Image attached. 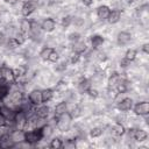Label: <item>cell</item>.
<instances>
[{"label": "cell", "instance_id": "cell-39", "mask_svg": "<svg viewBox=\"0 0 149 149\" xmlns=\"http://www.w3.org/2000/svg\"><path fill=\"white\" fill-rule=\"evenodd\" d=\"M5 41H6V35H5V33L0 31V45H2L5 43Z\"/></svg>", "mask_w": 149, "mask_h": 149}, {"label": "cell", "instance_id": "cell-12", "mask_svg": "<svg viewBox=\"0 0 149 149\" xmlns=\"http://www.w3.org/2000/svg\"><path fill=\"white\" fill-rule=\"evenodd\" d=\"M68 112V104L65 101H61L55 106V118H58Z\"/></svg>", "mask_w": 149, "mask_h": 149}, {"label": "cell", "instance_id": "cell-17", "mask_svg": "<svg viewBox=\"0 0 149 149\" xmlns=\"http://www.w3.org/2000/svg\"><path fill=\"white\" fill-rule=\"evenodd\" d=\"M115 88H116V91L119 93H125L127 91V88H128V84H127V81L125 79L119 78V80H118V83L115 85Z\"/></svg>", "mask_w": 149, "mask_h": 149}, {"label": "cell", "instance_id": "cell-30", "mask_svg": "<svg viewBox=\"0 0 149 149\" xmlns=\"http://www.w3.org/2000/svg\"><path fill=\"white\" fill-rule=\"evenodd\" d=\"M71 24H72V17L70 15H66V16H64L62 19V26H63V28H68Z\"/></svg>", "mask_w": 149, "mask_h": 149}, {"label": "cell", "instance_id": "cell-41", "mask_svg": "<svg viewBox=\"0 0 149 149\" xmlns=\"http://www.w3.org/2000/svg\"><path fill=\"white\" fill-rule=\"evenodd\" d=\"M81 1H83L84 6H87V7H90L93 3V0H81Z\"/></svg>", "mask_w": 149, "mask_h": 149}, {"label": "cell", "instance_id": "cell-11", "mask_svg": "<svg viewBox=\"0 0 149 149\" xmlns=\"http://www.w3.org/2000/svg\"><path fill=\"white\" fill-rule=\"evenodd\" d=\"M109 12H111V9H109L108 6L101 5V6H99V7L97 8V16H98L100 20H106V19L108 17V15H109Z\"/></svg>", "mask_w": 149, "mask_h": 149}, {"label": "cell", "instance_id": "cell-37", "mask_svg": "<svg viewBox=\"0 0 149 149\" xmlns=\"http://www.w3.org/2000/svg\"><path fill=\"white\" fill-rule=\"evenodd\" d=\"M70 115H71V118H72V119H73V118H77V116H79V115H80V109H79L78 107L73 108V109H72V112L70 113Z\"/></svg>", "mask_w": 149, "mask_h": 149}, {"label": "cell", "instance_id": "cell-21", "mask_svg": "<svg viewBox=\"0 0 149 149\" xmlns=\"http://www.w3.org/2000/svg\"><path fill=\"white\" fill-rule=\"evenodd\" d=\"M119 78H120V76L116 73V72H114V73H112L111 74V77L108 78V87L111 88H113V87H115V85H116V83H118V80H119Z\"/></svg>", "mask_w": 149, "mask_h": 149}, {"label": "cell", "instance_id": "cell-35", "mask_svg": "<svg viewBox=\"0 0 149 149\" xmlns=\"http://www.w3.org/2000/svg\"><path fill=\"white\" fill-rule=\"evenodd\" d=\"M129 65H130V61H128L127 58L123 57V58L120 61V66H121V68H128Z\"/></svg>", "mask_w": 149, "mask_h": 149}, {"label": "cell", "instance_id": "cell-1", "mask_svg": "<svg viewBox=\"0 0 149 149\" xmlns=\"http://www.w3.org/2000/svg\"><path fill=\"white\" fill-rule=\"evenodd\" d=\"M42 139H43V134H42V129L41 128H35L33 130L24 132V141L30 143V144L37 143Z\"/></svg>", "mask_w": 149, "mask_h": 149}, {"label": "cell", "instance_id": "cell-36", "mask_svg": "<svg viewBox=\"0 0 149 149\" xmlns=\"http://www.w3.org/2000/svg\"><path fill=\"white\" fill-rule=\"evenodd\" d=\"M86 92L88 93V95H90V97H93V98H97V97H98V91H97L95 88L90 87V88H88Z\"/></svg>", "mask_w": 149, "mask_h": 149}, {"label": "cell", "instance_id": "cell-26", "mask_svg": "<svg viewBox=\"0 0 149 149\" xmlns=\"http://www.w3.org/2000/svg\"><path fill=\"white\" fill-rule=\"evenodd\" d=\"M102 133H104V129H102V128H100V127H94V128H92V129L90 130V136H91V137H99V136L102 135Z\"/></svg>", "mask_w": 149, "mask_h": 149}, {"label": "cell", "instance_id": "cell-19", "mask_svg": "<svg viewBox=\"0 0 149 149\" xmlns=\"http://www.w3.org/2000/svg\"><path fill=\"white\" fill-rule=\"evenodd\" d=\"M85 50H86V44L84 42L78 41V42L73 43V52H77V54H80L81 55Z\"/></svg>", "mask_w": 149, "mask_h": 149}, {"label": "cell", "instance_id": "cell-16", "mask_svg": "<svg viewBox=\"0 0 149 149\" xmlns=\"http://www.w3.org/2000/svg\"><path fill=\"white\" fill-rule=\"evenodd\" d=\"M104 41H105L104 37L100 36V35H93V36H91V44H92V48H94V49L99 48L104 43Z\"/></svg>", "mask_w": 149, "mask_h": 149}, {"label": "cell", "instance_id": "cell-5", "mask_svg": "<svg viewBox=\"0 0 149 149\" xmlns=\"http://www.w3.org/2000/svg\"><path fill=\"white\" fill-rule=\"evenodd\" d=\"M132 41V35L128 31H120L116 36V43L120 47H125L127 45L129 42Z\"/></svg>", "mask_w": 149, "mask_h": 149}, {"label": "cell", "instance_id": "cell-34", "mask_svg": "<svg viewBox=\"0 0 149 149\" xmlns=\"http://www.w3.org/2000/svg\"><path fill=\"white\" fill-rule=\"evenodd\" d=\"M72 23H74L76 26L80 27V26L84 24V20L81 17H74V19H72Z\"/></svg>", "mask_w": 149, "mask_h": 149}, {"label": "cell", "instance_id": "cell-15", "mask_svg": "<svg viewBox=\"0 0 149 149\" xmlns=\"http://www.w3.org/2000/svg\"><path fill=\"white\" fill-rule=\"evenodd\" d=\"M54 97V91L50 88H44L41 91V98H42V102H48L52 99Z\"/></svg>", "mask_w": 149, "mask_h": 149}, {"label": "cell", "instance_id": "cell-20", "mask_svg": "<svg viewBox=\"0 0 149 149\" xmlns=\"http://www.w3.org/2000/svg\"><path fill=\"white\" fill-rule=\"evenodd\" d=\"M112 133L114 134V135H116V136H121V135H123L125 134V127L121 125V123H115L113 127H112Z\"/></svg>", "mask_w": 149, "mask_h": 149}, {"label": "cell", "instance_id": "cell-38", "mask_svg": "<svg viewBox=\"0 0 149 149\" xmlns=\"http://www.w3.org/2000/svg\"><path fill=\"white\" fill-rule=\"evenodd\" d=\"M66 69V62H62L58 66H56V70L57 71H63V70H65Z\"/></svg>", "mask_w": 149, "mask_h": 149}, {"label": "cell", "instance_id": "cell-33", "mask_svg": "<svg viewBox=\"0 0 149 149\" xmlns=\"http://www.w3.org/2000/svg\"><path fill=\"white\" fill-rule=\"evenodd\" d=\"M80 59V54H77V52H73L72 56H71V59H70V63L71 64H76L78 63V61Z\"/></svg>", "mask_w": 149, "mask_h": 149}, {"label": "cell", "instance_id": "cell-7", "mask_svg": "<svg viewBox=\"0 0 149 149\" xmlns=\"http://www.w3.org/2000/svg\"><path fill=\"white\" fill-rule=\"evenodd\" d=\"M116 107H118V109L120 112H127V111L132 109L133 108V100H132V98H123L122 100H120L118 102Z\"/></svg>", "mask_w": 149, "mask_h": 149}, {"label": "cell", "instance_id": "cell-9", "mask_svg": "<svg viewBox=\"0 0 149 149\" xmlns=\"http://www.w3.org/2000/svg\"><path fill=\"white\" fill-rule=\"evenodd\" d=\"M1 79L5 81V83H13L15 80V77H14V72L12 69H8V68H5V69H1Z\"/></svg>", "mask_w": 149, "mask_h": 149}, {"label": "cell", "instance_id": "cell-31", "mask_svg": "<svg viewBox=\"0 0 149 149\" xmlns=\"http://www.w3.org/2000/svg\"><path fill=\"white\" fill-rule=\"evenodd\" d=\"M15 38H16V41L19 42V44H22V43H24V41H26V34L22 33V31H20V33L16 34Z\"/></svg>", "mask_w": 149, "mask_h": 149}, {"label": "cell", "instance_id": "cell-2", "mask_svg": "<svg viewBox=\"0 0 149 149\" xmlns=\"http://www.w3.org/2000/svg\"><path fill=\"white\" fill-rule=\"evenodd\" d=\"M56 120H57V127H58V129L62 130V132H66L69 129V127H70V122H71L72 118H71L70 113L66 112L63 115L56 118Z\"/></svg>", "mask_w": 149, "mask_h": 149}, {"label": "cell", "instance_id": "cell-10", "mask_svg": "<svg viewBox=\"0 0 149 149\" xmlns=\"http://www.w3.org/2000/svg\"><path fill=\"white\" fill-rule=\"evenodd\" d=\"M35 114H36L40 119H45V118H48L49 114H50V107L47 106V105L38 106V107L35 109Z\"/></svg>", "mask_w": 149, "mask_h": 149}, {"label": "cell", "instance_id": "cell-6", "mask_svg": "<svg viewBox=\"0 0 149 149\" xmlns=\"http://www.w3.org/2000/svg\"><path fill=\"white\" fill-rule=\"evenodd\" d=\"M28 100H29V102H30L31 105H34V106H37V105L42 104L41 90L35 88V90L30 91V93H29V95H28Z\"/></svg>", "mask_w": 149, "mask_h": 149}, {"label": "cell", "instance_id": "cell-4", "mask_svg": "<svg viewBox=\"0 0 149 149\" xmlns=\"http://www.w3.org/2000/svg\"><path fill=\"white\" fill-rule=\"evenodd\" d=\"M134 113L137 114V115H147L149 113V104L147 101H141V102H137L135 106H134Z\"/></svg>", "mask_w": 149, "mask_h": 149}, {"label": "cell", "instance_id": "cell-23", "mask_svg": "<svg viewBox=\"0 0 149 149\" xmlns=\"http://www.w3.org/2000/svg\"><path fill=\"white\" fill-rule=\"evenodd\" d=\"M90 87H91V84H90V81H88L87 79H83V80H80L79 84H78V88H79V91H81V92H86Z\"/></svg>", "mask_w": 149, "mask_h": 149}, {"label": "cell", "instance_id": "cell-8", "mask_svg": "<svg viewBox=\"0 0 149 149\" xmlns=\"http://www.w3.org/2000/svg\"><path fill=\"white\" fill-rule=\"evenodd\" d=\"M41 28L47 31V33H51L55 30L56 28V21L52 19V17H47L43 20V22L41 23Z\"/></svg>", "mask_w": 149, "mask_h": 149}, {"label": "cell", "instance_id": "cell-3", "mask_svg": "<svg viewBox=\"0 0 149 149\" xmlns=\"http://www.w3.org/2000/svg\"><path fill=\"white\" fill-rule=\"evenodd\" d=\"M36 9V2L31 1V0H28V1H24L23 5H22V8H21V13L24 17L31 15Z\"/></svg>", "mask_w": 149, "mask_h": 149}, {"label": "cell", "instance_id": "cell-14", "mask_svg": "<svg viewBox=\"0 0 149 149\" xmlns=\"http://www.w3.org/2000/svg\"><path fill=\"white\" fill-rule=\"evenodd\" d=\"M120 19H121V12H120L119 9H113V10H111V12H109V15H108V17H107V20H108V22H109L111 24L118 23V22L120 21Z\"/></svg>", "mask_w": 149, "mask_h": 149}, {"label": "cell", "instance_id": "cell-24", "mask_svg": "<svg viewBox=\"0 0 149 149\" xmlns=\"http://www.w3.org/2000/svg\"><path fill=\"white\" fill-rule=\"evenodd\" d=\"M49 147H50V148H52V149H59V148H62V147H63V142H62V140H61V139L55 137V139H52V140L50 141Z\"/></svg>", "mask_w": 149, "mask_h": 149}, {"label": "cell", "instance_id": "cell-40", "mask_svg": "<svg viewBox=\"0 0 149 149\" xmlns=\"http://www.w3.org/2000/svg\"><path fill=\"white\" fill-rule=\"evenodd\" d=\"M142 50H143V52H144V54H149V44H148V43L143 44V47H142Z\"/></svg>", "mask_w": 149, "mask_h": 149}, {"label": "cell", "instance_id": "cell-27", "mask_svg": "<svg viewBox=\"0 0 149 149\" xmlns=\"http://www.w3.org/2000/svg\"><path fill=\"white\" fill-rule=\"evenodd\" d=\"M136 50L135 49H128L127 51H126V55H125V58H127L128 61H130V62H133L135 58H136Z\"/></svg>", "mask_w": 149, "mask_h": 149}, {"label": "cell", "instance_id": "cell-22", "mask_svg": "<svg viewBox=\"0 0 149 149\" xmlns=\"http://www.w3.org/2000/svg\"><path fill=\"white\" fill-rule=\"evenodd\" d=\"M52 49H54V48H51V47H44V48L40 51V57H41L42 59H44V61H48V57H49L50 52L52 51Z\"/></svg>", "mask_w": 149, "mask_h": 149}, {"label": "cell", "instance_id": "cell-32", "mask_svg": "<svg viewBox=\"0 0 149 149\" xmlns=\"http://www.w3.org/2000/svg\"><path fill=\"white\" fill-rule=\"evenodd\" d=\"M41 129H42V134H43V137H45V136H49L51 133H52V130H51V127L48 125V126H43V127H41Z\"/></svg>", "mask_w": 149, "mask_h": 149}, {"label": "cell", "instance_id": "cell-18", "mask_svg": "<svg viewBox=\"0 0 149 149\" xmlns=\"http://www.w3.org/2000/svg\"><path fill=\"white\" fill-rule=\"evenodd\" d=\"M30 30H31V22L28 21V19H22V21L20 23V31L27 34Z\"/></svg>", "mask_w": 149, "mask_h": 149}, {"label": "cell", "instance_id": "cell-25", "mask_svg": "<svg viewBox=\"0 0 149 149\" xmlns=\"http://www.w3.org/2000/svg\"><path fill=\"white\" fill-rule=\"evenodd\" d=\"M19 45H20V44H19V42L16 41L15 37H9V38L7 40L6 47H7L8 49H15V48H17Z\"/></svg>", "mask_w": 149, "mask_h": 149}, {"label": "cell", "instance_id": "cell-28", "mask_svg": "<svg viewBox=\"0 0 149 149\" xmlns=\"http://www.w3.org/2000/svg\"><path fill=\"white\" fill-rule=\"evenodd\" d=\"M68 38H69V41H70L71 43H76V42L80 41V34H79V33H77V31H73V33L69 34Z\"/></svg>", "mask_w": 149, "mask_h": 149}, {"label": "cell", "instance_id": "cell-42", "mask_svg": "<svg viewBox=\"0 0 149 149\" xmlns=\"http://www.w3.org/2000/svg\"><path fill=\"white\" fill-rule=\"evenodd\" d=\"M5 3H8V5H14L17 2V0H3Z\"/></svg>", "mask_w": 149, "mask_h": 149}, {"label": "cell", "instance_id": "cell-29", "mask_svg": "<svg viewBox=\"0 0 149 149\" xmlns=\"http://www.w3.org/2000/svg\"><path fill=\"white\" fill-rule=\"evenodd\" d=\"M58 58H59V54H58L55 49H52V51L50 52V55H49V57H48V61H50V62H52V63H56V62L58 61Z\"/></svg>", "mask_w": 149, "mask_h": 149}, {"label": "cell", "instance_id": "cell-13", "mask_svg": "<svg viewBox=\"0 0 149 149\" xmlns=\"http://www.w3.org/2000/svg\"><path fill=\"white\" fill-rule=\"evenodd\" d=\"M133 137H134V140L137 141V142H143V141L147 140L148 133H147L146 130H143V129H134V132H133Z\"/></svg>", "mask_w": 149, "mask_h": 149}]
</instances>
